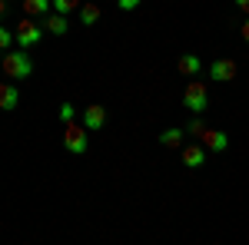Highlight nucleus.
Wrapping results in <instances>:
<instances>
[{"label":"nucleus","mask_w":249,"mask_h":245,"mask_svg":"<svg viewBox=\"0 0 249 245\" xmlns=\"http://www.w3.org/2000/svg\"><path fill=\"white\" fill-rule=\"evenodd\" d=\"M186 132L199 139V136L206 132V119H203V116H196V113H193V116H190V123H186Z\"/></svg>","instance_id":"nucleus-16"},{"label":"nucleus","mask_w":249,"mask_h":245,"mask_svg":"<svg viewBox=\"0 0 249 245\" xmlns=\"http://www.w3.org/2000/svg\"><path fill=\"white\" fill-rule=\"evenodd\" d=\"M23 14L27 17H47V14H53V3L50 0H23Z\"/></svg>","instance_id":"nucleus-13"},{"label":"nucleus","mask_w":249,"mask_h":245,"mask_svg":"<svg viewBox=\"0 0 249 245\" xmlns=\"http://www.w3.org/2000/svg\"><path fill=\"white\" fill-rule=\"evenodd\" d=\"M63 149L73 152V156H83L90 149V130L83 123H67L63 126Z\"/></svg>","instance_id":"nucleus-2"},{"label":"nucleus","mask_w":249,"mask_h":245,"mask_svg":"<svg viewBox=\"0 0 249 245\" xmlns=\"http://www.w3.org/2000/svg\"><path fill=\"white\" fill-rule=\"evenodd\" d=\"M80 23H83V27L100 23V7H96V0H87V3L80 7Z\"/></svg>","instance_id":"nucleus-14"},{"label":"nucleus","mask_w":249,"mask_h":245,"mask_svg":"<svg viewBox=\"0 0 249 245\" xmlns=\"http://www.w3.org/2000/svg\"><path fill=\"white\" fill-rule=\"evenodd\" d=\"M183 139H186V130H179V126H170V130L160 132V143L170 149H183Z\"/></svg>","instance_id":"nucleus-12"},{"label":"nucleus","mask_w":249,"mask_h":245,"mask_svg":"<svg viewBox=\"0 0 249 245\" xmlns=\"http://www.w3.org/2000/svg\"><path fill=\"white\" fill-rule=\"evenodd\" d=\"M183 106H186L190 113H196V116L206 113V106H210V93H206V86H203L199 80H193L190 86L183 90Z\"/></svg>","instance_id":"nucleus-4"},{"label":"nucleus","mask_w":249,"mask_h":245,"mask_svg":"<svg viewBox=\"0 0 249 245\" xmlns=\"http://www.w3.org/2000/svg\"><path fill=\"white\" fill-rule=\"evenodd\" d=\"M67 30H70V20L63 17V14H47V17H43V33H50V37H67Z\"/></svg>","instance_id":"nucleus-10"},{"label":"nucleus","mask_w":249,"mask_h":245,"mask_svg":"<svg viewBox=\"0 0 249 245\" xmlns=\"http://www.w3.org/2000/svg\"><path fill=\"white\" fill-rule=\"evenodd\" d=\"M239 33H243V40H249V17H246V23L239 27Z\"/></svg>","instance_id":"nucleus-21"},{"label":"nucleus","mask_w":249,"mask_h":245,"mask_svg":"<svg viewBox=\"0 0 249 245\" xmlns=\"http://www.w3.org/2000/svg\"><path fill=\"white\" fill-rule=\"evenodd\" d=\"M10 43H17V37H14V33H10V30L0 23V50L7 53V50H10Z\"/></svg>","instance_id":"nucleus-18"},{"label":"nucleus","mask_w":249,"mask_h":245,"mask_svg":"<svg viewBox=\"0 0 249 245\" xmlns=\"http://www.w3.org/2000/svg\"><path fill=\"white\" fill-rule=\"evenodd\" d=\"M14 37H17L20 50H34L40 40H43V27H40L34 17H20L17 27H14Z\"/></svg>","instance_id":"nucleus-3"},{"label":"nucleus","mask_w":249,"mask_h":245,"mask_svg":"<svg viewBox=\"0 0 249 245\" xmlns=\"http://www.w3.org/2000/svg\"><path fill=\"white\" fill-rule=\"evenodd\" d=\"M57 116H60V123H77V106L73 103H60Z\"/></svg>","instance_id":"nucleus-17"},{"label":"nucleus","mask_w":249,"mask_h":245,"mask_svg":"<svg viewBox=\"0 0 249 245\" xmlns=\"http://www.w3.org/2000/svg\"><path fill=\"white\" fill-rule=\"evenodd\" d=\"M0 73L7 76L10 83H20V80H27L34 73V60H30L27 50H7L3 60H0Z\"/></svg>","instance_id":"nucleus-1"},{"label":"nucleus","mask_w":249,"mask_h":245,"mask_svg":"<svg viewBox=\"0 0 249 245\" xmlns=\"http://www.w3.org/2000/svg\"><path fill=\"white\" fill-rule=\"evenodd\" d=\"M206 73H210L213 83H230V80H236V73H239V66H236V60H213L210 66H206Z\"/></svg>","instance_id":"nucleus-5"},{"label":"nucleus","mask_w":249,"mask_h":245,"mask_svg":"<svg viewBox=\"0 0 249 245\" xmlns=\"http://www.w3.org/2000/svg\"><path fill=\"white\" fill-rule=\"evenodd\" d=\"M176 70H179L183 76H190V80H193V76H199V73H203L206 66H203V60L196 57V53H183V57L176 60Z\"/></svg>","instance_id":"nucleus-11"},{"label":"nucleus","mask_w":249,"mask_h":245,"mask_svg":"<svg viewBox=\"0 0 249 245\" xmlns=\"http://www.w3.org/2000/svg\"><path fill=\"white\" fill-rule=\"evenodd\" d=\"M83 3H87V0H83Z\"/></svg>","instance_id":"nucleus-23"},{"label":"nucleus","mask_w":249,"mask_h":245,"mask_svg":"<svg viewBox=\"0 0 249 245\" xmlns=\"http://www.w3.org/2000/svg\"><path fill=\"white\" fill-rule=\"evenodd\" d=\"M80 123L87 126L90 132H100L107 126V110L100 106V103H90V106H83V116H80Z\"/></svg>","instance_id":"nucleus-7"},{"label":"nucleus","mask_w":249,"mask_h":245,"mask_svg":"<svg viewBox=\"0 0 249 245\" xmlns=\"http://www.w3.org/2000/svg\"><path fill=\"white\" fill-rule=\"evenodd\" d=\"M140 3H143V0H116V7H120L123 14H130V10H136Z\"/></svg>","instance_id":"nucleus-19"},{"label":"nucleus","mask_w":249,"mask_h":245,"mask_svg":"<svg viewBox=\"0 0 249 245\" xmlns=\"http://www.w3.org/2000/svg\"><path fill=\"white\" fill-rule=\"evenodd\" d=\"M179 159H183L186 169H203V166H206V149H203V143L183 146V149H179Z\"/></svg>","instance_id":"nucleus-8"},{"label":"nucleus","mask_w":249,"mask_h":245,"mask_svg":"<svg viewBox=\"0 0 249 245\" xmlns=\"http://www.w3.org/2000/svg\"><path fill=\"white\" fill-rule=\"evenodd\" d=\"M199 143H203L206 152H226L230 149V136L219 130V126H206V132L199 136Z\"/></svg>","instance_id":"nucleus-6"},{"label":"nucleus","mask_w":249,"mask_h":245,"mask_svg":"<svg viewBox=\"0 0 249 245\" xmlns=\"http://www.w3.org/2000/svg\"><path fill=\"white\" fill-rule=\"evenodd\" d=\"M50 3H53V14H63V17L80 14V7H83V0H50Z\"/></svg>","instance_id":"nucleus-15"},{"label":"nucleus","mask_w":249,"mask_h":245,"mask_svg":"<svg viewBox=\"0 0 249 245\" xmlns=\"http://www.w3.org/2000/svg\"><path fill=\"white\" fill-rule=\"evenodd\" d=\"M232 3H236V7H239V10H243V14L249 17V0H232Z\"/></svg>","instance_id":"nucleus-20"},{"label":"nucleus","mask_w":249,"mask_h":245,"mask_svg":"<svg viewBox=\"0 0 249 245\" xmlns=\"http://www.w3.org/2000/svg\"><path fill=\"white\" fill-rule=\"evenodd\" d=\"M7 17V0H0V20Z\"/></svg>","instance_id":"nucleus-22"},{"label":"nucleus","mask_w":249,"mask_h":245,"mask_svg":"<svg viewBox=\"0 0 249 245\" xmlns=\"http://www.w3.org/2000/svg\"><path fill=\"white\" fill-rule=\"evenodd\" d=\"M20 106V90L7 80V83H0V113H10V110H17Z\"/></svg>","instance_id":"nucleus-9"}]
</instances>
